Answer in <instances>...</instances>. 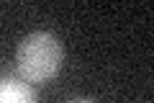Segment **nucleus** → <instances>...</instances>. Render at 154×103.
I'll use <instances>...</instances> for the list:
<instances>
[{
  "instance_id": "nucleus-2",
  "label": "nucleus",
  "mask_w": 154,
  "mask_h": 103,
  "mask_svg": "<svg viewBox=\"0 0 154 103\" xmlns=\"http://www.w3.org/2000/svg\"><path fill=\"white\" fill-rule=\"evenodd\" d=\"M0 103H38L36 90L31 88V82L21 80V77H3L0 85Z\"/></svg>"
},
{
  "instance_id": "nucleus-3",
  "label": "nucleus",
  "mask_w": 154,
  "mask_h": 103,
  "mask_svg": "<svg viewBox=\"0 0 154 103\" xmlns=\"http://www.w3.org/2000/svg\"><path fill=\"white\" fill-rule=\"evenodd\" d=\"M67 103H98V101H93V98H72Z\"/></svg>"
},
{
  "instance_id": "nucleus-1",
  "label": "nucleus",
  "mask_w": 154,
  "mask_h": 103,
  "mask_svg": "<svg viewBox=\"0 0 154 103\" xmlns=\"http://www.w3.org/2000/svg\"><path fill=\"white\" fill-rule=\"evenodd\" d=\"M62 62H64V49L51 31L28 34L16 49L18 77L31 85H44L51 77H57V72L62 70Z\"/></svg>"
}]
</instances>
